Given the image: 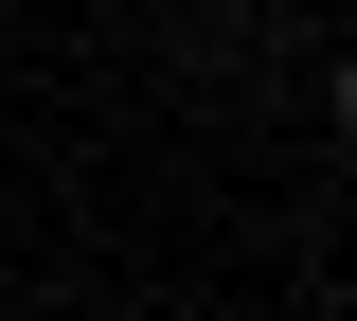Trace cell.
Returning a JSON list of instances; mask_svg holds the SVG:
<instances>
[{"label": "cell", "mask_w": 357, "mask_h": 321, "mask_svg": "<svg viewBox=\"0 0 357 321\" xmlns=\"http://www.w3.org/2000/svg\"><path fill=\"white\" fill-rule=\"evenodd\" d=\"M340 125H357V54H340Z\"/></svg>", "instance_id": "cell-1"}]
</instances>
